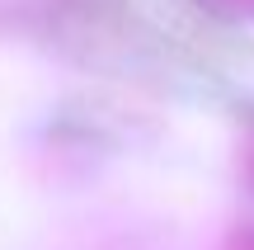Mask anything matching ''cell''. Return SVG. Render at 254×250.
Masks as SVG:
<instances>
[{
	"instance_id": "cell-1",
	"label": "cell",
	"mask_w": 254,
	"mask_h": 250,
	"mask_svg": "<svg viewBox=\"0 0 254 250\" xmlns=\"http://www.w3.org/2000/svg\"><path fill=\"white\" fill-rule=\"evenodd\" d=\"M221 250H254V227H240V232H231V241Z\"/></svg>"
},
{
	"instance_id": "cell-3",
	"label": "cell",
	"mask_w": 254,
	"mask_h": 250,
	"mask_svg": "<svg viewBox=\"0 0 254 250\" xmlns=\"http://www.w3.org/2000/svg\"><path fill=\"white\" fill-rule=\"evenodd\" d=\"M250 5H254V0H250Z\"/></svg>"
},
{
	"instance_id": "cell-2",
	"label": "cell",
	"mask_w": 254,
	"mask_h": 250,
	"mask_svg": "<svg viewBox=\"0 0 254 250\" xmlns=\"http://www.w3.org/2000/svg\"><path fill=\"white\" fill-rule=\"evenodd\" d=\"M250 179H254V147H250Z\"/></svg>"
}]
</instances>
